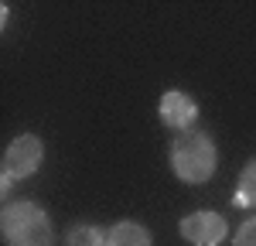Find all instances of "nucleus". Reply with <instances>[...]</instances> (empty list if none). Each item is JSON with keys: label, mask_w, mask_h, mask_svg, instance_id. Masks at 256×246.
Returning a JSON list of instances; mask_svg holds the SVG:
<instances>
[{"label": "nucleus", "mask_w": 256, "mask_h": 246, "mask_svg": "<svg viewBox=\"0 0 256 246\" xmlns=\"http://www.w3.org/2000/svg\"><path fill=\"white\" fill-rule=\"evenodd\" d=\"M216 144L205 130H181L178 140L171 144V168L184 184H202L216 171Z\"/></svg>", "instance_id": "f257e3e1"}, {"label": "nucleus", "mask_w": 256, "mask_h": 246, "mask_svg": "<svg viewBox=\"0 0 256 246\" xmlns=\"http://www.w3.org/2000/svg\"><path fill=\"white\" fill-rule=\"evenodd\" d=\"M4 236L10 246H52V222L44 208L31 202H14L4 208Z\"/></svg>", "instance_id": "f03ea898"}, {"label": "nucleus", "mask_w": 256, "mask_h": 246, "mask_svg": "<svg viewBox=\"0 0 256 246\" xmlns=\"http://www.w3.org/2000/svg\"><path fill=\"white\" fill-rule=\"evenodd\" d=\"M41 158H44V147H41L38 137L24 134L7 147V158H4V174L10 178H28L41 168Z\"/></svg>", "instance_id": "7ed1b4c3"}, {"label": "nucleus", "mask_w": 256, "mask_h": 246, "mask_svg": "<svg viewBox=\"0 0 256 246\" xmlns=\"http://www.w3.org/2000/svg\"><path fill=\"white\" fill-rule=\"evenodd\" d=\"M181 236L195 246H218L226 236V219L218 212H192L181 219Z\"/></svg>", "instance_id": "20e7f679"}, {"label": "nucleus", "mask_w": 256, "mask_h": 246, "mask_svg": "<svg viewBox=\"0 0 256 246\" xmlns=\"http://www.w3.org/2000/svg\"><path fill=\"white\" fill-rule=\"evenodd\" d=\"M160 120L168 126H174V130H192V123L198 120V102L192 96L171 89V92L160 96Z\"/></svg>", "instance_id": "39448f33"}, {"label": "nucleus", "mask_w": 256, "mask_h": 246, "mask_svg": "<svg viewBox=\"0 0 256 246\" xmlns=\"http://www.w3.org/2000/svg\"><path fill=\"white\" fill-rule=\"evenodd\" d=\"M106 246H150V232L137 222H120L106 232Z\"/></svg>", "instance_id": "423d86ee"}, {"label": "nucleus", "mask_w": 256, "mask_h": 246, "mask_svg": "<svg viewBox=\"0 0 256 246\" xmlns=\"http://www.w3.org/2000/svg\"><path fill=\"white\" fill-rule=\"evenodd\" d=\"M232 202L239 205V208H250V205H256V158L246 168H242V174H239V184H236V198Z\"/></svg>", "instance_id": "0eeeda50"}, {"label": "nucleus", "mask_w": 256, "mask_h": 246, "mask_svg": "<svg viewBox=\"0 0 256 246\" xmlns=\"http://www.w3.org/2000/svg\"><path fill=\"white\" fill-rule=\"evenodd\" d=\"M65 246H106V232L96 226H76L65 236Z\"/></svg>", "instance_id": "6e6552de"}, {"label": "nucleus", "mask_w": 256, "mask_h": 246, "mask_svg": "<svg viewBox=\"0 0 256 246\" xmlns=\"http://www.w3.org/2000/svg\"><path fill=\"white\" fill-rule=\"evenodd\" d=\"M232 246H256V216L239 226V232L232 236Z\"/></svg>", "instance_id": "1a4fd4ad"}]
</instances>
